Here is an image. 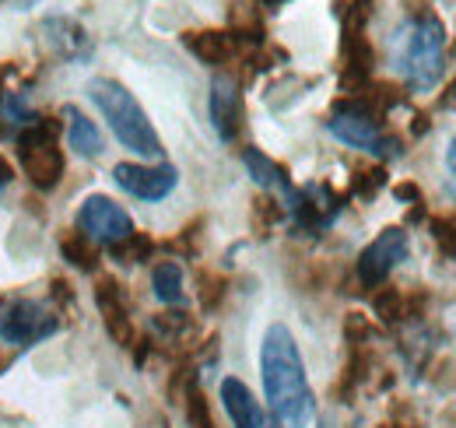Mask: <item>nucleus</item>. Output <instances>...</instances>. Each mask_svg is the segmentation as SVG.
<instances>
[{"instance_id": "15", "label": "nucleus", "mask_w": 456, "mask_h": 428, "mask_svg": "<svg viewBox=\"0 0 456 428\" xmlns=\"http://www.w3.org/2000/svg\"><path fill=\"white\" fill-rule=\"evenodd\" d=\"M186 50L197 56L200 63L208 67H222L235 56V36L222 32V29H197V32H186L183 36Z\"/></svg>"}, {"instance_id": "32", "label": "nucleus", "mask_w": 456, "mask_h": 428, "mask_svg": "<svg viewBox=\"0 0 456 428\" xmlns=\"http://www.w3.org/2000/svg\"><path fill=\"white\" fill-rule=\"evenodd\" d=\"M320 428H338V425H334L330 418H323V422H320Z\"/></svg>"}, {"instance_id": "10", "label": "nucleus", "mask_w": 456, "mask_h": 428, "mask_svg": "<svg viewBox=\"0 0 456 428\" xmlns=\"http://www.w3.org/2000/svg\"><path fill=\"white\" fill-rule=\"evenodd\" d=\"M208 112H211V123H215V130H218L222 141H235L239 137V130H242V92H239L235 78L218 74L211 81Z\"/></svg>"}, {"instance_id": "13", "label": "nucleus", "mask_w": 456, "mask_h": 428, "mask_svg": "<svg viewBox=\"0 0 456 428\" xmlns=\"http://www.w3.org/2000/svg\"><path fill=\"white\" fill-rule=\"evenodd\" d=\"M39 32H43V39L50 43V50L63 60H88L92 56V36L74 21V18H46L43 25H39Z\"/></svg>"}, {"instance_id": "18", "label": "nucleus", "mask_w": 456, "mask_h": 428, "mask_svg": "<svg viewBox=\"0 0 456 428\" xmlns=\"http://www.w3.org/2000/svg\"><path fill=\"white\" fill-rule=\"evenodd\" d=\"M63 257L74 264L77 270H95L99 268V243H92L85 232H70L60 239Z\"/></svg>"}, {"instance_id": "2", "label": "nucleus", "mask_w": 456, "mask_h": 428, "mask_svg": "<svg viewBox=\"0 0 456 428\" xmlns=\"http://www.w3.org/2000/svg\"><path fill=\"white\" fill-rule=\"evenodd\" d=\"M397 70L414 92H428L439 85L446 70V25L421 7L407 18L397 36Z\"/></svg>"}, {"instance_id": "7", "label": "nucleus", "mask_w": 456, "mask_h": 428, "mask_svg": "<svg viewBox=\"0 0 456 428\" xmlns=\"http://www.w3.org/2000/svg\"><path fill=\"white\" fill-rule=\"evenodd\" d=\"M407 232L403 228H383L362 253H358V281L365 288H383V281L390 277V270L400 260H407Z\"/></svg>"}, {"instance_id": "5", "label": "nucleus", "mask_w": 456, "mask_h": 428, "mask_svg": "<svg viewBox=\"0 0 456 428\" xmlns=\"http://www.w3.org/2000/svg\"><path fill=\"white\" fill-rule=\"evenodd\" d=\"M327 130L338 141H344L347 148H358V152H369L379 159H397L400 155V141L387 137L379 127V116L369 106H362L358 99H344L338 112L327 119Z\"/></svg>"}, {"instance_id": "4", "label": "nucleus", "mask_w": 456, "mask_h": 428, "mask_svg": "<svg viewBox=\"0 0 456 428\" xmlns=\"http://www.w3.org/2000/svg\"><path fill=\"white\" fill-rule=\"evenodd\" d=\"M57 123H43V116H39L36 123H28L25 130L14 134L18 161L36 190H53L63 179V152L57 144Z\"/></svg>"}, {"instance_id": "24", "label": "nucleus", "mask_w": 456, "mask_h": 428, "mask_svg": "<svg viewBox=\"0 0 456 428\" xmlns=\"http://www.w3.org/2000/svg\"><path fill=\"white\" fill-rule=\"evenodd\" d=\"M155 330L166 333V337H183L190 330V320H186V313H162L155 320Z\"/></svg>"}, {"instance_id": "3", "label": "nucleus", "mask_w": 456, "mask_h": 428, "mask_svg": "<svg viewBox=\"0 0 456 428\" xmlns=\"http://www.w3.org/2000/svg\"><path fill=\"white\" fill-rule=\"evenodd\" d=\"M88 95L99 106V112L106 116L110 130H113L116 141L126 152H137L144 159H159L162 155V141H159L148 112L134 99V92H126L113 78H95V81H88Z\"/></svg>"}, {"instance_id": "22", "label": "nucleus", "mask_w": 456, "mask_h": 428, "mask_svg": "<svg viewBox=\"0 0 456 428\" xmlns=\"http://www.w3.org/2000/svg\"><path fill=\"white\" fill-rule=\"evenodd\" d=\"M186 415H190V425L193 428H215V418H211L208 400L200 397V390H190V397H186Z\"/></svg>"}, {"instance_id": "8", "label": "nucleus", "mask_w": 456, "mask_h": 428, "mask_svg": "<svg viewBox=\"0 0 456 428\" xmlns=\"http://www.w3.org/2000/svg\"><path fill=\"white\" fill-rule=\"evenodd\" d=\"M77 232H85L92 243L116 246V243H123V239L134 232V221H130V214L123 211L116 201L95 193V197H88V201L81 204V211H77Z\"/></svg>"}, {"instance_id": "19", "label": "nucleus", "mask_w": 456, "mask_h": 428, "mask_svg": "<svg viewBox=\"0 0 456 428\" xmlns=\"http://www.w3.org/2000/svg\"><path fill=\"white\" fill-rule=\"evenodd\" d=\"M376 317L383 323H400L403 317H411V302H407V295L394 288V284H387V288H379V295H376Z\"/></svg>"}, {"instance_id": "25", "label": "nucleus", "mask_w": 456, "mask_h": 428, "mask_svg": "<svg viewBox=\"0 0 456 428\" xmlns=\"http://www.w3.org/2000/svg\"><path fill=\"white\" fill-rule=\"evenodd\" d=\"M383 183H387L383 169H369V172H358V179H354V193H362V197H372V193H376Z\"/></svg>"}, {"instance_id": "28", "label": "nucleus", "mask_w": 456, "mask_h": 428, "mask_svg": "<svg viewBox=\"0 0 456 428\" xmlns=\"http://www.w3.org/2000/svg\"><path fill=\"white\" fill-rule=\"evenodd\" d=\"M53 299H57L60 306H67V302L74 299V292H67V284H63V281H53Z\"/></svg>"}, {"instance_id": "17", "label": "nucleus", "mask_w": 456, "mask_h": 428, "mask_svg": "<svg viewBox=\"0 0 456 428\" xmlns=\"http://www.w3.org/2000/svg\"><path fill=\"white\" fill-rule=\"evenodd\" d=\"M151 288H155V299L166 302V306H179L183 302V270L175 260H162L159 268L151 270Z\"/></svg>"}, {"instance_id": "14", "label": "nucleus", "mask_w": 456, "mask_h": 428, "mask_svg": "<svg viewBox=\"0 0 456 428\" xmlns=\"http://www.w3.org/2000/svg\"><path fill=\"white\" fill-rule=\"evenodd\" d=\"M242 161H246V169H249V176H253V183H256V186H264L267 193H278L285 208L291 204L295 186L288 183V172L278 165V161L267 159L260 148H246V152H242Z\"/></svg>"}, {"instance_id": "26", "label": "nucleus", "mask_w": 456, "mask_h": 428, "mask_svg": "<svg viewBox=\"0 0 456 428\" xmlns=\"http://www.w3.org/2000/svg\"><path fill=\"white\" fill-rule=\"evenodd\" d=\"M344 330H347V341H351V344H362V341L369 337V323L362 320L358 313L347 317V326H344Z\"/></svg>"}, {"instance_id": "9", "label": "nucleus", "mask_w": 456, "mask_h": 428, "mask_svg": "<svg viewBox=\"0 0 456 428\" xmlns=\"http://www.w3.org/2000/svg\"><path fill=\"white\" fill-rule=\"evenodd\" d=\"M113 179L119 183V190H126L137 201H166L175 190V183H179V172L169 161H162V165L119 161L113 169Z\"/></svg>"}, {"instance_id": "31", "label": "nucleus", "mask_w": 456, "mask_h": 428, "mask_svg": "<svg viewBox=\"0 0 456 428\" xmlns=\"http://www.w3.org/2000/svg\"><path fill=\"white\" fill-rule=\"evenodd\" d=\"M11 74V67H0V92H4V78Z\"/></svg>"}, {"instance_id": "27", "label": "nucleus", "mask_w": 456, "mask_h": 428, "mask_svg": "<svg viewBox=\"0 0 456 428\" xmlns=\"http://www.w3.org/2000/svg\"><path fill=\"white\" fill-rule=\"evenodd\" d=\"M394 193H397L400 201H414V204H421V190H418L414 183H400Z\"/></svg>"}, {"instance_id": "21", "label": "nucleus", "mask_w": 456, "mask_h": 428, "mask_svg": "<svg viewBox=\"0 0 456 428\" xmlns=\"http://www.w3.org/2000/svg\"><path fill=\"white\" fill-rule=\"evenodd\" d=\"M432 235H436V243H439V250L456 260V214L453 218H436L432 221Z\"/></svg>"}, {"instance_id": "33", "label": "nucleus", "mask_w": 456, "mask_h": 428, "mask_svg": "<svg viewBox=\"0 0 456 428\" xmlns=\"http://www.w3.org/2000/svg\"><path fill=\"white\" fill-rule=\"evenodd\" d=\"M264 4H271V7H278V4H285V0H264Z\"/></svg>"}, {"instance_id": "20", "label": "nucleus", "mask_w": 456, "mask_h": 428, "mask_svg": "<svg viewBox=\"0 0 456 428\" xmlns=\"http://www.w3.org/2000/svg\"><path fill=\"white\" fill-rule=\"evenodd\" d=\"M113 250H116V260H123V264H141V260L151 257L155 243H151L148 235H141V232H130L123 243H116Z\"/></svg>"}, {"instance_id": "16", "label": "nucleus", "mask_w": 456, "mask_h": 428, "mask_svg": "<svg viewBox=\"0 0 456 428\" xmlns=\"http://www.w3.org/2000/svg\"><path fill=\"white\" fill-rule=\"evenodd\" d=\"M60 116H63L67 144H70L74 155H81V159H95V155H102V134H99V127H95L81 109L63 106L60 109Z\"/></svg>"}, {"instance_id": "12", "label": "nucleus", "mask_w": 456, "mask_h": 428, "mask_svg": "<svg viewBox=\"0 0 456 428\" xmlns=\"http://www.w3.org/2000/svg\"><path fill=\"white\" fill-rule=\"evenodd\" d=\"M222 404H225L228 418L235 428H278L267 418V411L260 407V400L249 393V386L235 375L222 379Z\"/></svg>"}, {"instance_id": "30", "label": "nucleus", "mask_w": 456, "mask_h": 428, "mask_svg": "<svg viewBox=\"0 0 456 428\" xmlns=\"http://www.w3.org/2000/svg\"><path fill=\"white\" fill-rule=\"evenodd\" d=\"M446 165H450V172L456 176V137H453V144H450V152H446Z\"/></svg>"}, {"instance_id": "6", "label": "nucleus", "mask_w": 456, "mask_h": 428, "mask_svg": "<svg viewBox=\"0 0 456 428\" xmlns=\"http://www.w3.org/2000/svg\"><path fill=\"white\" fill-rule=\"evenodd\" d=\"M60 330V317L39 299H7L0 302V337L11 348H32Z\"/></svg>"}, {"instance_id": "29", "label": "nucleus", "mask_w": 456, "mask_h": 428, "mask_svg": "<svg viewBox=\"0 0 456 428\" xmlns=\"http://www.w3.org/2000/svg\"><path fill=\"white\" fill-rule=\"evenodd\" d=\"M11 176H14V172H11V165L0 159V193H4V186L11 183Z\"/></svg>"}, {"instance_id": "1", "label": "nucleus", "mask_w": 456, "mask_h": 428, "mask_svg": "<svg viewBox=\"0 0 456 428\" xmlns=\"http://www.w3.org/2000/svg\"><path fill=\"white\" fill-rule=\"evenodd\" d=\"M260 375L274 418L285 428H309L316 418V397L302 366L298 344L285 323H271L260 344Z\"/></svg>"}, {"instance_id": "23", "label": "nucleus", "mask_w": 456, "mask_h": 428, "mask_svg": "<svg viewBox=\"0 0 456 428\" xmlns=\"http://www.w3.org/2000/svg\"><path fill=\"white\" fill-rule=\"evenodd\" d=\"M225 295V277L218 274H200V306L204 309H215Z\"/></svg>"}, {"instance_id": "11", "label": "nucleus", "mask_w": 456, "mask_h": 428, "mask_svg": "<svg viewBox=\"0 0 456 428\" xmlns=\"http://www.w3.org/2000/svg\"><path fill=\"white\" fill-rule=\"evenodd\" d=\"M95 302H99V313L106 320V330L119 348H130L134 344V326H130V317H126V295L119 288L116 277H99L95 284Z\"/></svg>"}]
</instances>
